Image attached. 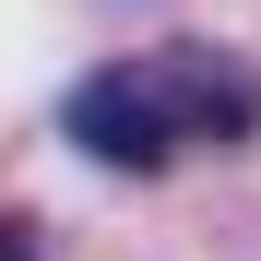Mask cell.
Here are the masks:
<instances>
[{
	"instance_id": "6da1fadb",
	"label": "cell",
	"mask_w": 261,
	"mask_h": 261,
	"mask_svg": "<svg viewBox=\"0 0 261 261\" xmlns=\"http://www.w3.org/2000/svg\"><path fill=\"white\" fill-rule=\"evenodd\" d=\"M60 130L95 166H119V178H154V166H178L190 143H249L261 130V60L214 48V36H166L143 60L83 71L60 95Z\"/></svg>"
},
{
	"instance_id": "7a4b0ae2",
	"label": "cell",
	"mask_w": 261,
	"mask_h": 261,
	"mask_svg": "<svg viewBox=\"0 0 261 261\" xmlns=\"http://www.w3.org/2000/svg\"><path fill=\"white\" fill-rule=\"evenodd\" d=\"M0 261H36V238H24V226H12V214H0Z\"/></svg>"
}]
</instances>
